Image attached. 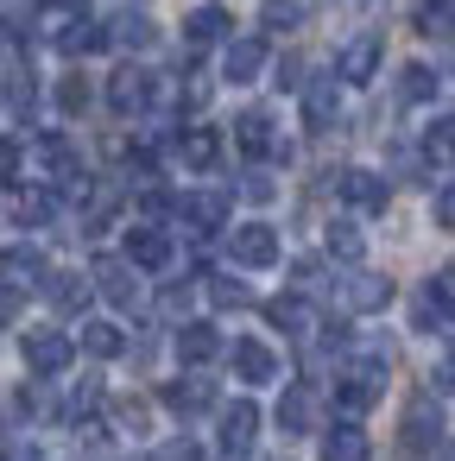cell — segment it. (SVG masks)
Listing matches in <instances>:
<instances>
[{
  "label": "cell",
  "instance_id": "6da1fadb",
  "mask_svg": "<svg viewBox=\"0 0 455 461\" xmlns=\"http://www.w3.org/2000/svg\"><path fill=\"white\" fill-rule=\"evenodd\" d=\"M20 354H26L32 379H58V373L77 360V341H70V335H58V329H32V335L20 341Z\"/></svg>",
  "mask_w": 455,
  "mask_h": 461
},
{
  "label": "cell",
  "instance_id": "7a4b0ae2",
  "mask_svg": "<svg viewBox=\"0 0 455 461\" xmlns=\"http://www.w3.org/2000/svg\"><path fill=\"white\" fill-rule=\"evenodd\" d=\"M379 392H386V360H379V354H373V360H360V366H348V373L335 379V404H341L348 417H360Z\"/></svg>",
  "mask_w": 455,
  "mask_h": 461
},
{
  "label": "cell",
  "instance_id": "3957f363",
  "mask_svg": "<svg viewBox=\"0 0 455 461\" xmlns=\"http://www.w3.org/2000/svg\"><path fill=\"white\" fill-rule=\"evenodd\" d=\"M228 253H234L247 272H266V266H278V228H266V221H241V228L228 234Z\"/></svg>",
  "mask_w": 455,
  "mask_h": 461
},
{
  "label": "cell",
  "instance_id": "277c9868",
  "mask_svg": "<svg viewBox=\"0 0 455 461\" xmlns=\"http://www.w3.org/2000/svg\"><path fill=\"white\" fill-rule=\"evenodd\" d=\"M133 272H140L133 259L102 253V259H96V291H102L108 303H121V310H133V303H140V278H133Z\"/></svg>",
  "mask_w": 455,
  "mask_h": 461
},
{
  "label": "cell",
  "instance_id": "5b68a950",
  "mask_svg": "<svg viewBox=\"0 0 455 461\" xmlns=\"http://www.w3.org/2000/svg\"><path fill=\"white\" fill-rule=\"evenodd\" d=\"M335 190H341V203H348V209H360V215H379V209H386V196H392V190H386V177H379V171H360V165H354V171H341V177H335Z\"/></svg>",
  "mask_w": 455,
  "mask_h": 461
},
{
  "label": "cell",
  "instance_id": "8992f818",
  "mask_svg": "<svg viewBox=\"0 0 455 461\" xmlns=\"http://www.w3.org/2000/svg\"><path fill=\"white\" fill-rule=\"evenodd\" d=\"M379 58H386V45H379V32H360V39H348L341 45V83H373L379 77Z\"/></svg>",
  "mask_w": 455,
  "mask_h": 461
},
{
  "label": "cell",
  "instance_id": "52a82bcc",
  "mask_svg": "<svg viewBox=\"0 0 455 461\" xmlns=\"http://www.w3.org/2000/svg\"><path fill=\"white\" fill-rule=\"evenodd\" d=\"M146 102H152V77H146L140 64H121V70L108 77V108H114V114H140Z\"/></svg>",
  "mask_w": 455,
  "mask_h": 461
},
{
  "label": "cell",
  "instance_id": "ba28073f",
  "mask_svg": "<svg viewBox=\"0 0 455 461\" xmlns=\"http://www.w3.org/2000/svg\"><path fill=\"white\" fill-rule=\"evenodd\" d=\"M253 436H259V404H253V398H234V404L222 411V448H228V455H247Z\"/></svg>",
  "mask_w": 455,
  "mask_h": 461
},
{
  "label": "cell",
  "instance_id": "9c48e42d",
  "mask_svg": "<svg viewBox=\"0 0 455 461\" xmlns=\"http://www.w3.org/2000/svg\"><path fill=\"white\" fill-rule=\"evenodd\" d=\"M127 259L140 266V272H165L171 266V240H165V228H127Z\"/></svg>",
  "mask_w": 455,
  "mask_h": 461
},
{
  "label": "cell",
  "instance_id": "30bf717a",
  "mask_svg": "<svg viewBox=\"0 0 455 461\" xmlns=\"http://www.w3.org/2000/svg\"><path fill=\"white\" fill-rule=\"evenodd\" d=\"M184 39H190V45H222V39H234V14L215 7V0H203V7L184 20Z\"/></svg>",
  "mask_w": 455,
  "mask_h": 461
},
{
  "label": "cell",
  "instance_id": "8fae6325",
  "mask_svg": "<svg viewBox=\"0 0 455 461\" xmlns=\"http://www.w3.org/2000/svg\"><path fill=\"white\" fill-rule=\"evenodd\" d=\"M234 373H241L247 385H266V379H278V354H272L266 341L241 335V341H234Z\"/></svg>",
  "mask_w": 455,
  "mask_h": 461
},
{
  "label": "cell",
  "instance_id": "7c38bea8",
  "mask_svg": "<svg viewBox=\"0 0 455 461\" xmlns=\"http://www.w3.org/2000/svg\"><path fill=\"white\" fill-rule=\"evenodd\" d=\"M259 70H266V39H228L222 77H228V83H253Z\"/></svg>",
  "mask_w": 455,
  "mask_h": 461
},
{
  "label": "cell",
  "instance_id": "4fadbf2b",
  "mask_svg": "<svg viewBox=\"0 0 455 461\" xmlns=\"http://www.w3.org/2000/svg\"><path fill=\"white\" fill-rule=\"evenodd\" d=\"M278 429H285V436L316 429V385H291V392L278 398Z\"/></svg>",
  "mask_w": 455,
  "mask_h": 461
},
{
  "label": "cell",
  "instance_id": "5bb4252c",
  "mask_svg": "<svg viewBox=\"0 0 455 461\" xmlns=\"http://www.w3.org/2000/svg\"><path fill=\"white\" fill-rule=\"evenodd\" d=\"M165 404H171L177 417H203V411L215 404V385L196 379V373H190V379H171V385H165Z\"/></svg>",
  "mask_w": 455,
  "mask_h": 461
},
{
  "label": "cell",
  "instance_id": "9a60e30c",
  "mask_svg": "<svg viewBox=\"0 0 455 461\" xmlns=\"http://www.w3.org/2000/svg\"><path fill=\"white\" fill-rule=\"evenodd\" d=\"M367 455H373V442H367V429H360L354 417L323 436V461H367Z\"/></svg>",
  "mask_w": 455,
  "mask_h": 461
},
{
  "label": "cell",
  "instance_id": "2e32d148",
  "mask_svg": "<svg viewBox=\"0 0 455 461\" xmlns=\"http://www.w3.org/2000/svg\"><path fill=\"white\" fill-rule=\"evenodd\" d=\"M222 354V335L209 329V322H184L177 329V360L184 366H203V360H215Z\"/></svg>",
  "mask_w": 455,
  "mask_h": 461
},
{
  "label": "cell",
  "instance_id": "e0dca14e",
  "mask_svg": "<svg viewBox=\"0 0 455 461\" xmlns=\"http://www.w3.org/2000/svg\"><path fill=\"white\" fill-rule=\"evenodd\" d=\"M234 140H241L247 158H266V152H272V114H266V108H247V114L234 121Z\"/></svg>",
  "mask_w": 455,
  "mask_h": 461
},
{
  "label": "cell",
  "instance_id": "ac0fdd59",
  "mask_svg": "<svg viewBox=\"0 0 455 461\" xmlns=\"http://www.w3.org/2000/svg\"><path fill=\"white\" fill-rule=\"evenodd\" d=\"M45 297H51V310L77 316V310L89 303V278H83V272H51V278H45Z\"/></svg>",
  "mask_w": 455,
  "mask_h": 461
},
{
  "label": "cell",
  "instance_id": "d6986e66",
  "mask_svg": "<svg viewBox=\"0 0 455 461\" xmlns=\"http://www.w3.org/2000/svg\"><path fill=\"white\" fill-rule=\"evenodd\" d=\"M436 436H442V411H430V398H417V404L405 411V448H417V455H423Z\"/></svg>",
  "mask_w": 455,
  "mask_h": 461
},
{
  "label": "cell",
  "instance_id": "ffe728a7",
  "mask_svg": "<svg viewBox=\"0 0 455 461\" xmlns=\"http://www.w3.org/2000/svg\"><path fill=\"white\" fill-rule=\"evenodd\" d=\"M177 158H184V165H190V171H209V165H215V158H222V140H215V133H209V127H190V133H184V140H177Z\"/></svg>",
  "mask_w": 455,
  "mask_h": 461
},
{
  "label": "cell",
  "instance_id": "44dd1931",
  "mask_svg": "<svg viewBox=\"0 0 455 461\" xmlns=\"http://www.w3.org/2000/svg\"><path fill=\"white\" fill-rule=\"evenodd\" d=\"M348 303H354V310H386V303H392V278L354 272V278H348Z\"/></svg>",
  "mask_w": 455,
  "mask_h": 461
},
{
  "label": "cell",
  "instance_id": "7402d4cb",
  "mask_svg": "<svg viewBox=\"0 0 455 461\" xmlns=\"http://www.w3.org/2000/svg\"><path fill=\"white\" fill-rule=\"evenodd\" d=\"M266 316H272L285 335H310V329H316V310H310L304 297H272V303H266Z\"/></svg>",
  "mask_w": 455,
  "mask_h": 461
},
{
  "label": "cell",
  "instance_id": "603a6c76",
  "mask_svg": "<svg viewBox=\"0 0 455 461\" xmlns=\"http://www.w3.org/2000/svg\"><path fill=\"white\" fill-rule=\"evenodd\" d=\"M398 95H405L411 108L436 102V70H430V64H405V70H398Z\"/></svg>",
  "mask_w": 455,
  "mask_h": 461
},
{
  "label": "cell",
  "instance_id": "cb8c5ba5",
  "mask_svg": "<svg viewBox=\"0 0 455 461\" xmlns=\"http://www.w3.org/2000/svg\"><path fill=\"white\" fill-rule=\"evenodd\" d=\"M83 354L114 360V354H127V335H121L114 322H83Z\"/></svg>",
  "mask_w": 455,
  "mask_h": 461
},
{
  "label": "cell",
  "instance_id": "d4e9b609",
  "mask_svg": "<svg viewBox=\"0 0 455 461\" xmlns=\"http://www.w3.org/2000/svg\"><path fill=\"white\" fill-rule=\"evenodd\" d=\"M423 158H430V165H455V114H436V121H430Z\"/></svg>",
  "mask_w": 455,
  "mask_h": 461
},
{
  "label": "cell",
  "instance_id": "484cf974",
  "mask_svg": "<svg viewBox=\"0 0 455 461\" xmlns=\"http://www.w3.org/2000/svg\"><path fill=\"white\" fill-rule=\"evenodd\" d=\"M51 215H58V196H51V190H32V196L14 190V221H20V228H26V221L39 228V221H51Z\"/></svg>",
  "mask_w": 455,
  "mask_h": 461
},
{
  "label": "cell",
  "instance_id": "4316f807",
  "mask_svg": "<svg viewBox=\"0 0 455 461\" xmlns=\"http://www.w3.org/2000/svg\"><path fill=\"white\" fill-rule=\"evenodd\" d=\"M329 253H335L341 266H360V259H367V240H360V228H354V221H329Z\"/></svg>",
  "mask_w": 455,
  "mask_h": 461
},
{
  "label": "cell",
  "instance_id": "83f0119b",
  "mask_svg": "<svg viewBox=\"0 0 455 461\" xmlns=\"http://www.w3.org/2000/svg\"><path fill=\"white\" fill-rule=\"evenodd\" d=\"M417 32L423 39H449L455 32V0H423V7H417Z\"/></svg>",
  "mask_w": 455,
  "mask_h": 461
},
{
  "label": "cell",
  "instance_id": "f1b7e54d",
  "mask_svg": "<svg viewBox=\"0 0 455 461\" xmlns=\"http://www.w3.org/2000/svg\"><path fill=\"white\" fill-rule=\"evenodd\" d=\"M177 209H184V221H190L196 234H215V228H222V209H228V203H222V196H190V203H177Z\"/></svg>",
  "mask_w": 455,
  "mask_h": 461
},
{
  "label": "cell",
  "instance_id": "f546056e",
  "mask_svg": "<svg viewBox=\"0 0 455 461\" xmlns=\"http://www.w3.org/2000/svg\"><path fill=\"white\" fill-rule=\"evenodd\" d=\"M108 39H114V45H133V51H146V45H152V20H146V14H121Z\"/></svg>",
  "mask_w": 455,
  "mask_h": 461
},
{
  "label": "cell",
  "instance_id": "4dcf8cb0",
  "mask_svg": "<svg viewBox=\"0 0 455 461\" xmlns=\"http://www.w3.org/2000/svg\"><path fill=\"white\" fill-rule=\"evenodd\" d=\"M7 272H14V285H26V278H39V285H45V278H51L39 247H14V253H7Z\"/></svg>",
  "mask_w": 455,
  "mask_h": 461
},
{
  "label": "cell",
  "instance_id": "1f68e13d",
  "mask_svg": "<svg viewBox=\"0 0 455 461\" xmlns=\"http://www.w3.org/2000/svg\"><path fill=\"white\" fill-rule=\"evenodd\" d=\"M304 108H310V127L323 133V127L335 121V83H310V95H304Z\"/></svg>",
  "mask_w": 455,
  "mask_h": 461
},
{
  "label": "cell",
  "instance_id": "d6a6232c",
  "mask_svg": "<svg viewBox=\"0 0 455 461\" xmlns=\"http://www.w3.org/2000/svg\"><path fill=\"white\" fill-rule=\"evenodd\" d=\"M423 297L442 310V316H455V266H442V272H430V285H423Z\"/></svg>",
  "mask_w": 455,
  "mask_h": 461
},
{
  "label": "cell",
  "instance_id": "836d02e7",
  "mask_svg": "<svg viewBox=\"0 0 455 461\" xmlns=\"http://www.w3.org/2000/svg\"><path fill=\"white\" fill-rule=\"evenodd\" d=\"M209 297H215L222 310H241V303H253V291H247L241 278H209Z\"/></svg>",
  "mask_w": 455,
  "mask_h": 461
},
{
  "label": "cell",
  "instance_id": "e575fe53",
  "mask_svg": "<svg viewBox=\"0 0 455 461\" xmlns=\"http://www.w3.org/2000/svg\"><path fill=\"white\" fill-rule=\"evenodd\" d=\"M58 102H64V114H83V108H89V83H83V77H64Z\"/></svg>",
  "mask_w": 455,
  "mask_h": 461
},
{
  "label": "cell",
  "instance_id": "d590c367",
  "mask_svg": "<svg viewBox=\"0 0 455 461\" xmlns=\"http://www.w3.org/2000/svg\"><path fill=\"white\" fill-rule=\"evenodd\" d=\"M297 20H304L297 0H272V7H266V26H297Z\"/></svg>",
  "mask_w": 455,
  "mask_h": 461
},
{
  "label": "cell",
  "instance_id": "8d00e7d4",
  "mask_svg": "<svg viewBox=\"0 0 455 461\" xmlns=\"http://www.w3.org/2000/svg\"><path fill=\"white\" fill-rule=\"evenodd\" d=\"M436 221H442V228H455V184H442V190H436Z\"/></svg>",
  "mask_w": 455,
  "mask_h": 461
},
{
  "label": "cell",
  "instance_id": "74e56055",
  "mask_svg": "<svg viewBox=\"0 0 455 461\" xmlns=\"http://www.w3.org/2000/svg\"><path fill=\"white\" fill-rule=\"evenodd\" d=\"M241 190H247L253 203H266V196H272V177H266V171H247V184H241Z\"/></svg>",
  "mask_w": 455,
  "mask_h": 461
},
{
  "label": "cell",
  "instance_id": "f35d334b",
  "mask_svg": "<svg viewBox=\"0 0 455 461\" xmlns=\"http://www.w3.org/2000/svg\"><path fill=\"white\" fill-rule=\"evenodd\" d=\"M159 461H203V448H196V442H171Z\"/></svg>",
  "mask_w": 455,
  "mask_h": 461
},
{
  "label": "cell",
  "instance_id": "ab89813d",
  "mask_svg": "<svg viewBox=\"0 0 455 461\" xmlns=\"http://www.w3.org/2000/svg\"><path fill=\"white\" fill-rule=\"evenodd\" d=\"M436 385H442V392L455 398V366H442V373H436Z\"/></svg>",
  "mask_w": 455,
  "mask_h": 461
},
{
  "label": "cell",
  "instance_id": "60d3db41",
  "mask_svg": "<svg viewBox=\"0 0 455 461\" xmlns=\"http://www.w3.org/2000/svg\"><path fill=\"white\" fill-rule=\"evenodd\" d=\"M14 461H45L39 448H26V442H14Z\"/></svg>",
  "mask_w": 455,
  "mask_h": 461
},
{
  "label": "cell",
  "instance_id": "b9f144b4",
  "mask_svg": "<svg viewBox=\"0 0 455 461\" xmlns=\"http://www.w3.org/2000/svg\"><path fill=\"white\" fill-rule=\"evenodd\" d=\"M449 461H455V455H449Z\"/></svg>",
  "mask_w": 455,
  "mask_h": 461
}]
</instances>
